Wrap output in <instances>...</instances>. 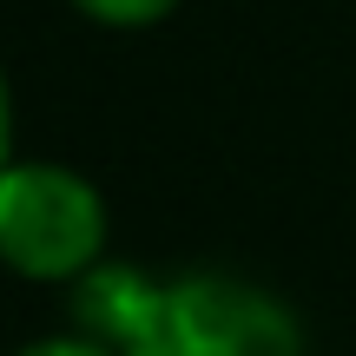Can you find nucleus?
<instances>
[{"label": "nucleus", "instance_id": "2", "mask_svg": "<svg viewBox=\"0 0 356 356\" xmlns=\"http://www.w3.org/2000/svg\"><path fill=\"white\" fill-rule=\"evenodd\" d=\"M126 356H304V323L244 270H172Z\"/></svg>", "mask_w": 356, "mask_h": 356}, {"label": "nucleus", "instance_id": "5", "mask_svg": "<svg viewBox=\"0 0 356 356\" xmlns=\"http://www.w3.org/2000/svg\"><path fill=\"white\" fill-rule=\"evenodd\" d=\"M13 356H119V350L92 343V337H79V330H53V337H33V343H20Z\"/></svg>", "mask_w": 356, "mask_h": 356}, {"label": "nucleus", "instance_id": "4", "mask_svg": "<svg viewBox=\"0 0 356 356\" xmlns=\"http://www.w3.org/2000/svg\"><path fill=\"white\" fill-rule=\"evenodd\" d=\"M66 7L106 33H145V26H165L185 0H66Z\"/></svg>", "mask_w": 356, "mask_h": 356}, {"label": "nucleus", "instance_id": "1", "mask_svg": "<svg viewBox=\"0 0 356 356\" xmlns=\"http://www.w3.org/2000/svg\"><path fill=\"white\" fill-rule=\"evenodd\" d=\"M113 257L106 191L60 159H13L0 172V270L40 291H73Z\"/></svg>", "mask_w": 356, "mask_h": 356}, {"label": "nucleus", "instance_id": "6", "mask_svg": "<svg viewBox=\"0 0 356 356\" xmlns=\"http://www.w3.org/2000/svg\"><path fill=\"white\" fill-rule=\"evenodd\" d=\"M20 159V126H13V79H7V66H0V172Z\"/></svg>", "mask_w": 356, "mask_h": 356}, {"label": "nucleus", "instance_id": "3", "mask_svg": "<svg viewBox=\"0 0 356 356\" xmlns=\"http://www.w3.org/2000/svg\"><path fill=\"white\" fill-rule=\"evenodd\" d=\"M159 291H165L159 270L132 264V257H106V264H92L86 277L66 291V330H79V337H92V343L126 356L139 343V330L152 323Z\"/></svg>", "mask_w": 356, "mask_h": 356}]
</instances>
